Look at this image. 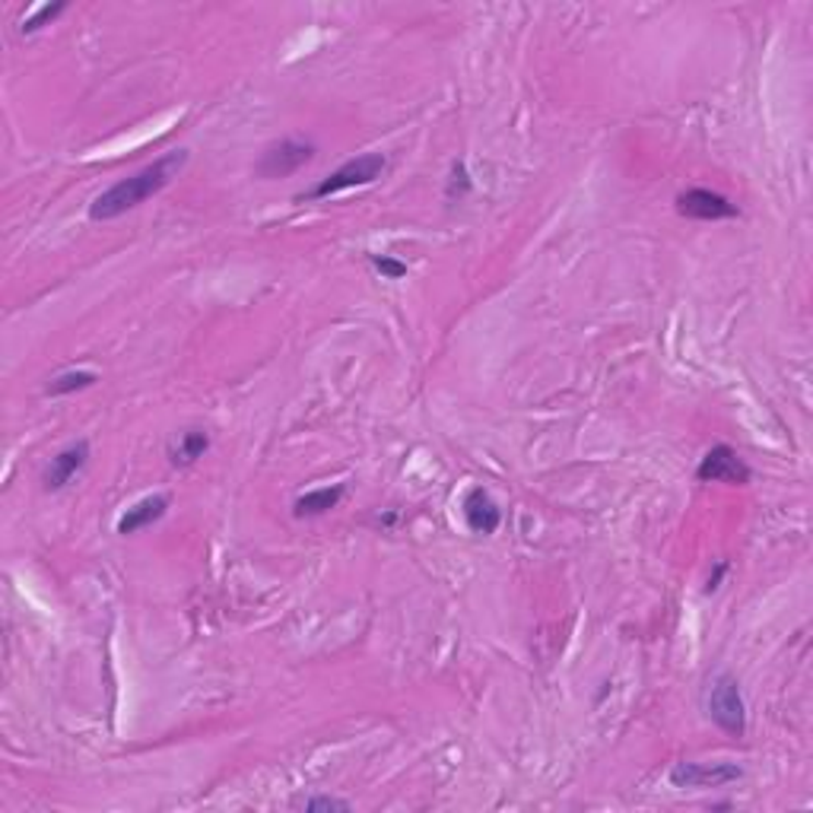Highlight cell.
<instances>
[{
	"mask_svg": "<svg viewBox=\"0 0 813 813\" xmlns=\"http://www.w3.org/2000/svg\"><path fill=\"white\" fill-rule=\"evenodd\" d=\"M724 572H728V563H719L715 569V575H709V585H706V595H712V592H719L721 579H724Z\"/></svg>",
	"mask_w": 813,
	"mask_h": 813,
	"instance_id": "18",
	"label": "cell"
},
{
	"mask_svg": "<svg viewBox=\"0 0 813 813\" xmlns=\"http://www.w3.org/2000/svg\"><path fill=\"white\" fill-rule=\"evenodd\" d=\"M314 144L312 140H296V137H283L277 144H271V147H264V153L257 157V165H254V172H257V179H264V182H274V179H289V175H296L302 165H309L314 159Z\"/></svg>",
	"mask_w": 813,
	"mask_h": 813,
	"instance_id": "4",
	"label": "cell"
},
{
	"mask_svg": "<svg viewBox=\"0 0 813 813\" xmlns=\"http://www.w3.org/2000/svg\"><path fill=\"white\" fill-rule=\"evenodd\" d=\"M753 470L751 465L737 455V448L731 445H715L702 455L699 468H696V480L699 483H728V486H747Z\"/></svg>",
	"mask_w": 813,
	"mask_h": 813,
	"instance_id": "5",
	"label": "cell"
},
{
	"mask_svg": "<svg viewBox=\"0 0 813 813\" xmlns=\"http://www.w3.org/2000/svg\"><path fill=\"white\" fill-rule=\"evenodd\" d=\"M388 169V157L385 153H363V157L346 159L344 165H337L331 175H324L321 182H314V188L302 191L296 201H328L341 191L366 188V185H376L378 179L385 175Z\"/></svg>",
	"mask_w": 813,
	"mask_h": 813,
	"instance_id": "3",
	"label": "cell"
},
{
	"mask_svg": "<svg viewBox=\"0 0 813 813\" xmlns=\"http://www.w3.org/2000/svg\"><path fill=\"white\" fill-rule=\"evenodd\" d=\"M169 505H172V500H169L165 493H153V496H144V500L134 502V505L127 508L125 515L118 518L115 531L122 534V537H130V534H137V531H147V528H153L157 522H162V518H165Z\"/></svg>",
	"mask_w": 813,
	"mask_h": 813,
	"instance_id": "10",
	"label": "cell"
},
{
	"mask_svg": "<svg viewBox=\"0 0 813 813\" xmlns=\"http://www.w3.org/2000/svg\"><path fill=\"white\" fill-rule=\"evenodd\" d=\"M461 515H465V525L470 534H480V537H490V534L500 531L502 525V508L500 502L493 500L490 490L483 486H470L461 500Z\"/></svg>",
	"mask_w": 813,
	"mask_h": 813,
	"instance_id": "9",
	"label": "cell"
},
{
	"mask_svg": "<svg viewBox=\"0 0 813 813\" xmlns=\"http://www.w3.org/2000/svg\"><path fill=\"white\" fill-rule=\"evenodd\" d=\"M99 376L90 373V369H70V373H61L55 376L48 385H45V394L48 398H64V394H77V391H87L93 388Z\"/></svg>",
	"mask_w": 813,
	"mask_h": 813,
	"instance_id": "13",
	"label": "cell"
},
{
	"mask_svg": "<svg viewBox=\"0 0 813 813\" xmlns=\"http://www.w3.org/2000/svg\"><path fill=\"white\" fill-rule=\"evenodd\" d=\"M667 779L674 788H724L744 779V769L734 763H677Z\"/></svg>",
	"mask_w": 813,
	"mask_h": 813,
	"instance_id": "6",
	"label": "cell"
},
{
	"mask_svg": "<svg viewBox=\"0 0 813 813\" xmlns=\"http://www.w3.org/2000/svg\"><path fill=\"white\" fill-rule=\"evenodd\" d=\"M188 165V150H169L150 165L137 169L134 175H127L122 182L108 185L102 194H95L90 204V219L93 222H108V219L125 217L127 210H137L140 204H147L150 197H157L169 188L182 169Z\"/></svg>",
	"mask_w": 813,
	"mask_h": 813,
	"instance_id": "1",
	"label": "cell"
},
{
	"mask_svg": "<svg viewBox=\"0 0 813 813\" xmlns=\"http://www.w3.org/2000/svg\"><path fill=\"white\" fill-rule=\"evenodd\" d=\"M706 715L728 737L741 741L747 734V702L734 674L721 671L706 687Z\"/></svg>",
	"mask_w": 813,
	"mask_h": 813,
	"instance_id": "2",
	"label": "cell"
},
{
	"mask_svg": "<svg viewBox=\"0 0 813 813\" xmlns=\"http://www.w3.org/2000/svg\"><path fill=\"white\" fill-rule=\"evenodd\" d=\"M677 214L699 222H721V219L741 217L737 204H731L724 194L709 188H689L677 194Z\"/></svg>",
	"mask_w": 813,
	"mask_h": 813,
	"instance_id": "8",
	"label": "cell"
},
{
	"mask_svg": "<svg viewBox=\"0 0 813 813\" xmlns=\"http://www.w3.org/2000/svg\"><path fill=\"white\" fill-rule=\"evenodd\" d=\"M369 264L385 280H404L406 277V264L398 261V257H391V254H369Z\"/></svg>",
	"mask_w": 813,
	"mask_h": 813,
	"instance_id": "17",
	"label": "cell"
},
{
	"mask_svg": "<svg viewBox=\"0 0 813 813\" xmlns=\"http://www.w3.org/2000/svg\"><path fill=\"white\" fill-rule=\"evenodd\" d=\"M90 458H93V451H90V442L87 438H77V442L64 445L61 451L48 461L45 473H42V486L48 493H61L64 486H70L87 470Z\"/></svg>",
	"mask_w": 813,
	"mask_h": 813,
	"instance_id": "7",
	"label": "cell"
},
{
	"mask_svg": "<svg viewBox=\"0 0 813 813\" xmlns=\"http://www.w3.org/2000/svg\"><path fill=\"white\" fill-rule=\"evenodd\" d=\"M293 808L296 811H306V813H312V811H353V804L350 801H344V798H334V794H302V798H296L293 801Z\"/></svg>",
	"mask_w": 813,
	"mask_h": 813,
	"instance_id": "15",
	"label": "cell"
},
{
	"mask_svg": "<svg viewBox=\"0 0 813 813\" xmlns=\"http://www.w3.org/2000/svg\"><path fill=\"white\" fill-rule=\"evenodd\" d=\"M64 10H67V3L58 0V3H45V7H38L32 16H26L23 23H20V35H35V32H42L45 26H51L58 16H61Z\"/></svg>",
	"mask_w": 813,
	"mask_h": 813,
	"instance_id": "14",
	"label": "cell"
},
{
	"mask_svg": "<svg viewBox=\"0 0 813 813\" xmlns=\"http://www.w3.org/2000/svg\"><path fill=\"white\" fill-rule=\"evenodd\" d=\"M210 442H214L210 433L201 430V426L182 430L179 436L172 438V445H169V465L172 468H191V465H197L210 451Z\"/></svg>",
	"mask_w": 813,
	"mask_h": 813,
	"instance_id": "11",
	"label": "cell"
},
{
	"mask_svg": "<svg viewBox=\"0 0 813 813\" xmlns=\"http://www.w3.org/2000/svg\"><path fill=\"white\" fill-rule=\"evenodd\" d=\"M470 191H473V179H470L468 165H465V162H455V165H451V175H448V185H445V197H448V204L465 201Z\"/></svg>",
	"mask_w": 813,
	"mask_h": 813,
	"instance_id": "16",
	"label": "cell"
},
{
	"mask_svg": "<svg viewBox=\"0 0 813 813\" xmlns=\"http://www.w3.org/2000/svg\"><path fill=\"white\" fill-rule=\"evenodd\" d=\"M344 493H346L344 483L321 486V490H309V493H302L299 500L293 502V515H296V518H321V515H328L331 508L341 505Z\"/></svg>",
	"mask_w": 813,
	"mask_h": 813,
	"instance_id": "12",
	"label": "cell"
}]
</instances>
